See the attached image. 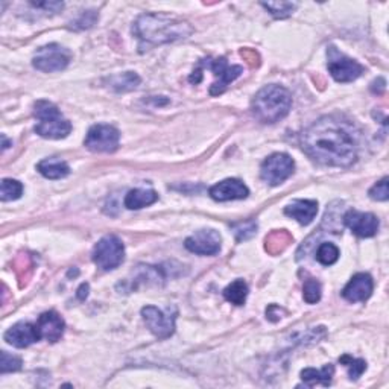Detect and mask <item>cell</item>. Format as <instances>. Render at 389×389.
<instances>
[{"instance_id": "obj_1", "label": "cell", "mask_w": 389, "mask_h": 389, "mask_svg": "<svg viewBox=\"0 0 389 389\" xmlns=\"http://www.w3.org/2000/svg\"><path fill=\"white\" fill-rule=\"evenodd\" d=\"M301 146L315 162L348 168L356 162L357 145L350 129L333 118H322L301 135Z\"/></svg>"}, {"instance_id": "obj_2", "label": "cell", "mask_w": 389, "mask_h": 389, "mask_svg": "<svg viewBox=\"0 0 389 389\" xmlns=\"http://www.w3.org/2000/svg\"><path fill=\"white\" fill-rule=\"evenodd\" d=\"M134 34L140 40V52L164 43L187 38L193 27L184 20L163 16V14H143L135 20Z\"/></svg>"}, {"instance_id": "obj_3", "label": "cell", "mask_w": 389, "mask_h": 389, "mask_svg": "<svg viewBox=\"0 0 389 389\" xmlns=\"http://www.w3.org/2000/svg\"><path fill=\"white\" fill-rule=\"evenodd\" d=\"M253 113L263 124H276L291 111L292 96L282 85H266L253 99Z\"/></svg>"}, {"instance_id": "obj_4", "label": "cell", "mask_w": 389, "mask_h": 389, "mask_svg": "<svg viewBox=\"0 0 389 389\" xmlns=\"http://www.w3.org/2000/svg\"><path fill=\"white\" fill-rule=\"evenodd\" d=\"M34 116L40 122L35 126V133L45 139H66L71 131V124L63 118L58 108L47 100H38L34 105Z\"/></svg>"}, {"instance_id": "obj_5", "label": "cell", "mask_w": 389, "mask_h": 389, "mask_svg": "<svg viewBox=\"0 0 389 389\" xmlns=\"http://www.w3.org/2000/svg\"><path fill=\"white\" fill-rule=\"evenodd\" d=\"M125 258V247L118 236H105L93 249V262L102 271L116 269Z\"/></svg>"}, {"instance_id": "obj_6", "label": "cell", "mask_w": 389, "mask_h": 389, "mask_svg": "<svg viewBox=\"0 0 389 389\" xmlns=\"http://www.w3.org/2000/svg\"><path fill=\"white\" fill-rule=\"evenodd\" d=\"M327 55H329V63H327L329 71L337 82H351L365 71V67L362 64H359L356 60L345 56L336 47H329Z\"/></svg>"}, {"instance_id": "obj_7", "label": "cell", "mask_w": 389, "mask_h": 389, "mask_svg": "<svg viewBox=\"0 0 389 389\" xmlns=\"http://www.w3.org/2000/svg\"><path fill=\"white\" fill-rule=\"evenodd\" d=\"M70 52L60 45H47L43 46L35 54L32 64L34 67L45 71V74H54V71H61L69 66Z\"/></svg>"}, {"instance_id": "obj_8", "label": "cell", "mask_w": 389, "mask_h": 389, "mask_svg": "<svg viewBox=\"0 0 389 389\" xmlns=\"http://www.w3.org/2000/svg\"><path fill=\"white\" fill-rule=\"evenodd\" d=\"M295 163L287 154H272L262 163L260 175L269 186H280L293 174Z\"/></svg>"}, {"instance_id": "obj_9", "label": "cell", "mask_w": 389, "mask_h": 389, "mask_svg": "<svg viewBox=\"0 0 389 389\" xmlns=\"http://www.w3.org/2000/svg\"><path fill=\"white\" fill-rule=\"evenodd\" d=\"M120 134L114 126L95 125L89 129L84 145L91 153H114L119 148Z\"/></svg>"}, {"instance_id": "obj_10", "label": "cell", "mask_w": 389, "mask_h": 389, "mask_svg": "<svg viewBox=\"0 0 389 389\" xmlns=\"http://www.w3.org/2000/svg\"><path fill=\"white\" fill-rule=\"evenodd\" d=\"M142 316L145 320L149 330L158 340H168L175 331V315H166L154 306H146L142 309Z\"/></svg>"}, {"instance_id": "obj_11", "label": "cell", "mask_w": 389, "mask_h": 389, "mask_svg": "<svg viewBox=\"0 0 389 389\" xmlns=\"http://www.w3.org/2000/svg\"><path fill=\"white\" fill-rule=\"evenodd\" d=\"M186 248L199 256H214L221 249V234L216 230H198L193 236L187 237Z\"/></svg>"}, {"instance_id": "obj_12", "label": "cell", "mask_w": 389, "mask_h": 389, "mask_svg": "<svg viewBox=\"0 0 389 389\" xmlns=\"http://www.w3.org/2000/svg\"><path fill=\"white\" fill-rule=\"evenodd\" d=\"M208 61L210 63H207V67H210L214 71V76L218 78L212 84L210 95L219 96L227 90L228 84H232L236 78H239L242 75L243 69L241 66H228L225 58H218L214 61L208 60Z\"/></svg>"}, {"instance_id": "obj_13", "label": "cell", "mask_w": 389, "mask_h": 389, "mask_svg": "<svg viewBox=\"0 0 389 389\" xmlns=\"http://www.w3.org/2000/svg\"><path fill=\"white\" fill-rule=\"evenodd\" d=\"M344 224L359 237H373L379 230V219L373 213L348 210L344 214Z\"/></svg>"}, {"instance_id": "obj_14", "label": "cell", "mask_w": 389, "mask_h": 389, "mask_svg": "<svg viewBox=\"0 0 389 389\" xmlns=\"http://www.w3.org/2000/svg\"><path fill=\"white\" fill-rule=\"evenodd\" d=\"M373 289L374 283L371 276L365 272H360L356 274V276L350 280L348 285L344 287L342 297L350 302H362L371 297Z\"/></svg>"}, {"instance_id": "obj_15", "label": "cell", "mask_w": 389, "mask_h": 389, "mask_svg": "<svg viewBox=\"0 0 389 389\" xmlns=\"http://www.w3.org/2000/svg\"><path fill=\"white\" fill-rule=\"evenodd\" d=\"M249 194L248 187L245 186L241 179L228 178L214 184L210 189V197L214 201H233V199H245Z\"/></svg>"}, {"instance_id": "obj_16", "label": "cell", "mask_w": 389, "mask_h": 389, "mask_svg": "<svg viewBox=\"0 0 389 389\" xmlns=\"http://www.w3.org/2000/svg\"><path fill=\"white\" fill-rule=\"evenodd\" d=\"M35 327L38 330L40 340L56 342L61 340L66 324H64L63 318L58 313L50 311V312H45L40 316L37 324H35Z\"/></svg>"}, {"instance_id": "obj_17", "label": "cell", "mask_w": 389, "mask_h": 389, "mask_svg": "<svg viewBox=\"0 0 389 389\" xmlns=\"http://www.w3.org/2000/svg\"><path fill=\"white\" fill-rule=\"evenodd\" d=\"M5 341L12 347L26 348L31 344L40 341L38 330L30 322H19L5 333Z\"/></svg>"}, {"instance_id": "obj_18", "label": "cell", "mask_w": 389, "mask_h": 389, "mask_svg": "<svg viewBox=\"0 0 389 389\" xmlns=\"http://www.w3.org/2000/svg\"><path fill=\"white\" fill-rule=\"evenodd\" d=\"M318 213V203L309 199L292 201L289 205L285 207V214L291 216L292 219L298 221L301 225H309Z\"/></svg>"}, {"instance_id": "obj_19", "label": "cell", "mask_w": 389, "mask_h": 389, "mask_svg": "<svg viewBox=\"0 0 389 389\" xmlns=\"http://www.w3.org/2000/svg\"><path fill=\"white\" fill-rule=\"evenodd\" d=\"M158 201V193L146 189H134L129 190L125 197V207L129 210H140L143 207H148Z\"/></svg>"}, {"instance_id": "obj_20", "label": "cell", "mask_w": 389, "mask_h": 389, "mask_svg": "<svg viewBox=\"0 0 389 389\" xmlns=\"http://www.w3.org/2000/svg\"><path fill=\"white\" fill-rule=\"evenodd\" d=\"M335 374V366L329 364L321 370L315 368H306L301 371V380L304 381L307 386H315V385H322L329 386L331 384V377Z\"/></svg>"}, {"instance_id": "obj_21", "label": "cell", "mask_w": 389, "mask_h": 389, "mask_svg": "<svg viewBox=\"0 0 389 389\" xmlns=\"http://www.w3.org/2000/svg\"><path fill=\"white\" fill-rule=\"evenodd\" d=\"M292 243V236L286 230H274L265 239V249L271 256L282 254L283 251Z\"/></svg>"}, {"instance_id": "obj_22", "label": "cell", "mask_w": 389, "mask_h": 389, "mask_svg": "<svg viewBox=\"0 0 389 389\" xmlns=\"http://www.w3.org/2000/svg\"><path fill=\"white\" fill-rule=\"evenodd\" d=\"M37 169L43 177L49 179H61L70 174L69 164L66 162L55 160V158H47V160L40 162Z\"/></svg>"}, {"instance_id": "obj_23", "label": "cell", "mask_w": 389, "mask_h": 389, "mask_svg": "<svg viewBox=\"0 0 389 389\" xmlns=\"http://www.w3.org/2000/svg\"><path fill=\"white\" fill-rule=\"evenodd\" d=\"M107 82L116 91H129L139 87L140 78L134 71H125V74L110 76L107 79Z\"/></svg>"}, {"instance_id": "obj_24", "label": "cell", "mask_w": 389, "mask_h": 389, "mask_svg": "<svg viewBox=\"0 0 389 389\" xmlns=\"http://www.w3.org/2000/svg\"><path fill=\"white\" fill-rule=\"evenodd\" d=\"M224 297L228 302H232L234 306H243L248 297L247 283H245L243 280H236V282L225 287Z\"/></svg>"}, {"instance_id": "obj_25", "label": "cell", "mask_w": 389, "mask_h": 389, "mask_svg": "<svg viewBox=\"0 0 389 389\" xmlns=\"http://www.w3.org/2000/svg\"><path fill=\"white\" fill-rule=\"evenodd\" d=\"M340 258V249H337L336 245L324 242L320 245L318 251H316V260H318L324 266H330L337 262Z\"/></svg>"}, {"instance_id": "obj_26", "label": "cell", "mask_w": 389, "mask_h": 389, "mask_svg": "<svg viewBox=\"0 0 389 389\" xmlns=\"http://www.w3.org/2000/svg\"><path fill=\"white\" fill-rule=\"evenodd\" d=\"M262 6L268 10L276 19H286L297 10L298 5L292 2H268V3L263 2Z\"/></svg>"}, {"instance_id": "obj_27", "label": "cell", "mask_w": 389, "mask_h": 389, "mask_svg": "<svg viewBox=\"0 0 389 389\" xmlns=\"http://www.w3.org/2000/svg\"><path fill=\"white\" fill-rule=\"evenodd\" d=\"M23 193V184L17 179H10L5 178L2 181V189H0V194H2V201H14L19 199Z\"/></svg>"}, {"instance_id": "obj_28", "label": "cell", "mask_w": 389, "mask_h": 389, "mask_svg": "<svg viewBox=\"0 0 389 389\" xmlns=\"http://www.w3.org/2000/svg\"><path fill=\"white\" fill-rule=\"evenodd\" d=\"M340 362L342 365H345L348 368V374L351 380H357L362 373L366 370V362L362 359H353L348 355H344L342 357H340Z\"/></svg>"}, {"instance_id": "obj_29", "label": "cell", "mask_w": 389, "mask_h": 389, "mask_svg": "<svg viewBox=\"0 0 389 389\" xmlns=\"http://www.w3.org/2000/svg\"><path fill=\"white\" fill-rule=\"evenodd\" d=\"M302 297L309 304H316L321 300V283L315 278H309L302 286Z\"/></svg>"}, {"instance_id": "obj_30", "label": "cell", "mask_w": 389, "mask_h": 389, "mask_svg": "<svg viewBox=\"0 0 389 389\" xmlns=\"http://www.w3.org/2000/svg\"><path fill=\"white\" fill-rule=\"evenodd\" d=\"M233 230L237 241H247L256 234L257 224L254 221H245L239 222V224H233Z\"/></svg>"}, {"instance_id": "obj_31", "label": "cell", "mask_w": 389, "mask_h": 389, "mask_svg": "<svg viewBox=\"0 0 389 389\" xmlns=\"http://www.w3.org/2000/svg\"><path fill=\"white\" fill-rule=\"evenodd\" d=\"M0 357H2V359H0V373H2V374L14 373V371H19L21 368V359L20 357L11 356L6 351H2Z\"/></svg>"}, {"instance_id": "obj_32", "label": "cell", "mask_w": 389, "mask_h": 389, "mask_svg": "<svg viewBox=\"0 0 389 389\" xmlns=\"http://www.w3.org/2000/svg\"><path fill=\"white\" fill-rule=\"evenodd\" d=\"M370 198L376 201H386L389 198L388 192V178H384L380 183H377L370 190Z\"/></svg>"}, {"instance_id": "obj_33", "label": "cell", "mask_w": 389, "mask_h": 389, "mask_svg": "<svg viewBox=\"0 0 389 389\" xmlns=\"http://www.w3.org/2000/svg\"><path fill=\"white\" fill-rule=\"evenodd\" d=\"M90 12H91V11L84 12V14H82V17L76 21L75 25H79V26H78V30H84V27H90V26L95 25V21H96V20H89V19H87V17L90 16Z\"/></svg>"}, {"instance_id": "obj_34", "label": "cell", "mask_w": 389, "mask_h": 389, "mask_svg": "<svg viewBox=\"0 0 389 389\" xmlns=\"http://www.w3.org/2000/svg\"><path fill=\"white\" fill-rule=\"evenodd\" d=\"M242 56H245V58L248 60V63L251 64V66H257V64H258V56H257V54L254 52V50L243 49L242 50Z\"/></svg>"}, {"instance_id": "obj_35", "label": "cell", "mask_w": 389, "mask_h": 389, "mask_svg": "<svg viewBox=\"0 0 389 389\" xmlns=\"http://www.w3.org/2000/svg\"><path fill=\"white\" fill-rule=\"evenodd\" d=\"M89 295V285H82L81 287H79V291H78V297H79V300H84L85 297H87Z\"/></svg>"}, {"instance_id": "obj_36", "label": "cell", "mask_w": 389, "mask_h": 389, "mask_svg": "<svg viewBox=\"0 0 389 389\" xmlns=\"http://www.w3.org/2000/svg\"><path fill=\"white\" fill-rule=\"evenodd\" d=\"M2 142H3V149L8 148L10 143H8V140H6V137H5V135H2Z\"/></svg>"}]
</instances>
